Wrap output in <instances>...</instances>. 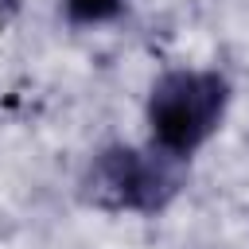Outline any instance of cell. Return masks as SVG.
I'll return each instance as SVG.
<instances>
[{
    "label": "cell",
    "mask_w": 249,
    "mask_h": 249,
    "mask_svg": "<svg viewBox=\"0 0 249 249\" xmlns=\"http://www.w3.org/2000/svg\"><path fill=\"white\" fill-rule=\"evenodd\" d=\"M128 0H62V16L70 27H105L121 19Z\"/></svg>",
    "instance_id": "3"
},
{
    "label": "cell",
    "mask_w": 249,
    "mask_h": 249,
    "mask_svg": "<svg viewBox=\"0 0 249 249\" xmlns=\"http://www.w3.org/2000/svg\"><path fill=\"white\" fill-rule=\"evenodd\" d=\"M233 101V86L222 70L214 66H171L163 70L144 101V121H148V144L160 152L187 160L202 152Z\"/></svg>",
    "instance_id": "1"
},
{
    "label": "cell",
    "mask_w": 249,
    "mask_h": 249,
    "mask_svg": "<svg viewBox=\"0 0 249 249\" xmlns=\"http://www.w3.org/2000/svg\"><path fill=\"white\" fill-rule=\"evenodd\" d=\"M187 187V160L160 152L156 144H109L89 156L78 195L105 214H163Z\"/></svg>",
    "instance_id": "2"
},
{
    "label": "cell",
    "mask_w": 249,
    "mask_h": 249,
    "mask_svg": "<svg viewBox=\"0 0 249 249\" xmlns=\"http://www.w3.org/2000/svg\"><path fill=\"white\" fill-rule=\"evenodd\" d=\"M19 16V0H0V35L8 31V23Z\"/></svg>",
    "instance_id": "4"
}]
</instances>
